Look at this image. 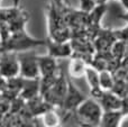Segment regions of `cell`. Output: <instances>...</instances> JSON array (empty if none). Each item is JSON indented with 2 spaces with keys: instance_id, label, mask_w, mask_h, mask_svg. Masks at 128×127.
<instances>
[{
  "instance_id": "8992f818",
  "label": "cell",
  "mask_w": 128,
  "mask_h": 127,
  "mask_svg": "<svg viewBox=\"0 0 128 127\" xmlns=\"http://www.w3.org/2000/svg\"><path fill=\"white\" fill-rule=\"evenodd\" d=\"M45 46L47 47V51H48L47 54L54 56L55 58H71L73 55L72 44L68 40L58 42V40H54L51 37H48L45 40Z\"/></svg>"
},
{
  "instance_id": "ba28073f",
  "label": "cell",
  "mask_w": 128,
  "mask_h": 127,
  "mask_svg": "<svg viewBox=\"0 0 128 127\" xmlns=\"http://www.w3.org/2000/svg\"><path fill=\"white\" fill-rule=\"evenodd\" d=\"M40 94V78L35 79H26L24 78V86L20 91L19 96L25 100L34 98V97Z\"/></svg>"
},
{
  "instance_id": "30bf717a",
  "label": "cell",
  "mask_w": 128,
  "mask_h": 127,
  "mask_svg": "<svg viewBox=\"0 0 128 127\" xmlns=\"http://www.w3.org/2000/svg\"><path fill=\"white\" fill-rule=\"evenodd\" d=\"M89 63L86 60L79 56H71V61L68 64V73L71 78L80 79L86 76V71Z\"/></svg>"
},
{
  "instance_id": "6da1fadb",
  "label": "cell",
  "mask_w": 128,
  "mask_h": 127,
  "mask_svg": "<svg viewBox=\"0 0 128 127\" xmlns=\"http://www.w3.org/2000/svg\"><path fill=\"white\" fill-rule=\"evenodd\" d=\"M40 45H45V40H38L29 36L25 29L11 33L10 37L1 44V51H10L15 53L29 51Z\"/></svg>"
},
{
  "instance_id": "ac0fdd59",
  "label": "cell",
  "mask_w": 128,
  "mask_h": 127,
  "mask_svg": "<svg viewBox=\"0 0 128 127\" xmlns=\"http://www.w3.org/2000/svg\"><path fill=\"white\" fill-rule=\"evenodd\" d=\"M94 1L97 4H107L108 0H94Z\"/></svg>"
},
{
  "instance_id": "d6986e66",
  "label": "cell",
  "mask_w": 128,
  "mask_h": 127,
  "mask_svg": "<svg viewBox=\"0 0 128 127\" xmlns=\"http://www.w3.org/2000/svg\"><path fill=\"white\" fill-rule=\"evenodd\" d=\"M0 42H1V33H0Z\"/></svg>"
},
{
  "instance_id": "5b68a950",
  "label": "cell",
  "mask_w": 128,
  "mask_h": 127,
  "mask_svg": "<svg viewBox=\"0 0 128 127\" xmlns=\"http://www.w3.org/2000/svg\"><path fill=\"white\" fill-rule=\"evenodd\" d=\"M86 100V96L72 83L70 79H68V90L62 104L63 110H76V108Z\"/></svg>"
},
{
  "instance_id": "9a60e30c",
  "label": "cell",
  "mask_w": 128,
  "mask_h": 127,
  "mask_svg": "<svg viewBox=\"0 0 128 127\" xmlns=\"http://www.w3.org/2000/svg\"><path fill=\"white\" fill-rule=\"evenodd\" d=\"M80 6H81V10L84 12H90L96 6L94 0H80Z\"/></svg>"
},
{
  "instance_id": "52a82bcc",
  "label": "cell",
  "mask_w": 128,
  "mask_h": 127,
  "mask_svg": "<svg viewBox=\"0 0 128 127\" xmlns=\"http://www.w3.org/2000/svg\"><path fill=\"white\" fill-rule=\"evenodd\" d=\"M97 100L100 102L104 110H119L122 109V105H124V99L111 90L109 91L104 90L99 98H97Z\"/></svg>"
},
{
  "instance_id": "9c48e42d",
  "label": "cell",
  "mask_w": 128,
  "mask_h": 127,
  "mask_svg": "<svg viewBox=\"0 0 128 127\" xmlns=\"http://www.w3.org/2000/svg\"><path fill=\"white\" fill-rule=\"evenodd\" d=\"M38 65H40V76H52V74L60 71L56 58L50 54L38 56Z\"/></svg>"
},
{
  "instance_id": "277c9868",
  "label": "cell",
  "mask_w": 128,
  "mask_h": 127,
  "mask_svg": "<svg viewBox=\"0 0 128 127\" xmlns=\"http://www.w3.org/2000/svg\"><path fill=\"white\" fill-rule=\"evenodd\" d=\"M0 74L6 79L20 76L19 60L15 52L4 51L0 55Z\"/></svg>"
},
{
  "instance_id": "2e32d148",
  "label": "cell",
  "mask_w": 128,
  "mask_h": 127,
  "mask_svg": "<svg viewBox=\"0 0 128 127\" xmlns=\"http://www.w3.org/2000/svg\"><path fill=\"white\" fill-rule=\"evenodd\" d=\"M114 33H115V36L117 40L128 42V26L122 29H119V30H114Z\"/></svg>"
},
{
  "instance_id": "4fadbf2b",
  "label": "cell",
  "mask_w": 128,
  "mask_h": 127,
  "mask_svg": "<svg viewBox=\"0 0 128 127\" xmlns=\"http://www.w3.org/2000/svg\"><path fill=\"white\" fill-rule=\"evenodd\" d=\"M42 122L43 126H48V127H54L61 125L60 123H62L61 120V115L54 110V108L47 110L45 114L42 115Z\"/></svg>"
},
{
  "instance_id": "7a4b0ae2",
  "label": "cell",
  "mask_w": 128,
  "mask_h": 127,
  "mask_svg": "<svg viewBox=\"0 0 128 127\" xmlns=\"http://www.w3.org/2000/svg\"><path fill=\"white\" fill-rule=\"evenodd\" d=\"M76 114L86 126H100L104 108L96 98H86L76 108Z\"/></svg>"
},
{
  "instance_id": "e0dca14e",
  "label": "cell",
  "mask_w": 128,
  "mask_h": 127,
  "mask_svg": "<svg viewBox=\"0 0 128 127\" xmlns=\"http://www.w3.org/2000/svg\"><path fill=\"white\" fill-rule=\"evenodd\" d=\"M7 88V79L0 74V92H2Z\"/></svg>"
},
{
  "instance_id": "7c38bea8",
  "label": "cell",
  "mask_w": 128,
  "mask_h": 127,
  "mask_svg": "<svg viewBox=\"0 0 128 127\" xmlns=\"http://www.w3.org/2000/svg\"><path fill=\"white\" fill-rule=\"evenodd\" d=\"M86 81H88L89 86L91 88V91H94V90H99L100 88V71H98L96 68H93L92 65L89 64L86 68Z\"/></svg>"
},
{
  "instance_id": "5bb4252c",
  "label": "cell",
  "mask_w": 128,
  "mask_h": 127,
  "mask_svg": "<svg viewBox=\"0 0 128 127\" xmlns=\"http://www.w3.org/2000/svg\"><path fill=\"white\" fill-rule=\"evenodd\" d=\"M115 86V76L109 70H102L100 71V88L102 90H112Z\"/></svg>"
},
{
  "instance_id": "ffe728a7",
  "label": "cell",
  "mask_w": 128,
  "mask_h": 127,
  "mask_svg": "<svg viewBox=\"0 0 128 127\" xmlns=\"http://www.w3.org/2000/svg\"><path fill=\"white\" fill-rule=\"evenodd\" d=\"M0 2H1V0H0Z\"/></svg>"
},
{
  "instance_id": "3957f363",
  "label": "cell",
  "mask_w": 128,
  "mask_h": 127,
  "mask_svg": "<svg viewBox=\"0 0 128 127\" xmlns=\"http://www.w3.org/2000/svg\"><path fill=\"white\" fill-rule=\"evenodd\" d=\"M18 60L20 66V76L26 79L40 78V65H38V55L29 51L19 52Z\"/></svg>"
},
{
  "instance_id": "8fae6325",
  "label": "cell",
  "mask_w": 128,
  "mask_h": 127,
  "mask_svg": "<svg viewBox=\"0 0 128 127\" xmlns=\"http://www.w3.org/2000/svg\"><path fill=\"white\" fill-rule=\"evenodd\" d=\"M125 112L122 109L119 110H104V114L101 117L100 126L104 127H117L120 125L122 118Z\"/></svg>"
}]
</instances>
